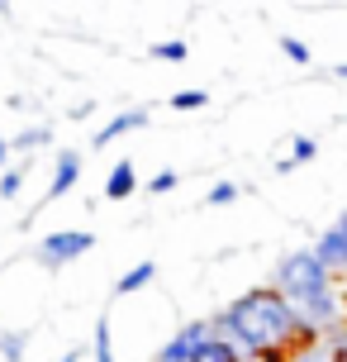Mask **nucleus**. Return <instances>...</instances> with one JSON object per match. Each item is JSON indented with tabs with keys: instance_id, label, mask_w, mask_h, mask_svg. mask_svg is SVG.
Listing matches in <instances>:
<instances>
[{
	"instance_id": "17",
	"label": "nucleus",
	"mask_w": 347,
	"mask_h": 362,
	"mask_svg": "<svg viewBox=\"0 0 347 362\" xmlns=\"http://www.w3.org/2000/svg\"><path fill=\"white\" fill-rule=\"evenodd\" d=\"M152 57H157V62H185V57H190V43H185V38H171V43H152Z\"/></svg>"
},
{
	"instance_id": "8",
	"label": "nucleus",
	"mask_w": 347,
	"mask_h": 362,
	"mask_svg": "<svg viewBox=\"0 0 347 362\" xmlns=\"http://www.w3.org/2000/svg\"><path fill=\"white\" fill-rule=\"evenodd\" d=\"M143 124H147V110H119L100 134H91V148H110L114 139H124V134H133V129H143Z\"/></svg>"
},
{
	"instance_id": "18",
	"label": "nucleus",
	"mask_w": 347,
	"mask_h": 362,
	"mask_svg": "<svg viewBox=\"0 0 347 362\" xmlns=\"http://www.w3.org/2000/svg\"><path fill=\"white\" fill-rule=\"evenodd\" d=\"M205 105H209V90H176V95H171V110H181V115L205 110Z\"/></svg>"
},
{
	"instance_id": "7",
	"label": "nucleus",
	"mask_w": 347,
	"mask_h": 362,
	"mask_svg": "<svg viewBox=\"0 0 347 362\" xmlns=\"http://www.w3.org/2000/svg\"><path fill=\"white\" fill-rule=\"evenodd\" d=\"M76 181H81V153H76V148H62V153H57V167H53V181H48V196H43V200H62Z\"/></svg>"
},
{
	"instance_id": "12",
	"label": "nucleus",
	"mask_w": 347,
	"mask_h": 362,
	"mask_svg": "<svg viewBox=\"0 0 347 362\" xmlns=\"http://www.w3.org/2000/svg\"><path fill=\"white\" fill-rule=\"evenodd\" d=\"M190 362H243V358H238L233 348H229V344L219 339V334L209 329V339H205V344L195 348V358H190Z\"/></svg>"
},
{
	"instance_id": "20",
	"label": "nucleus",
	"mask_w": 347,
	"mask_h": 362,
	"mask_svg": "<svg viewBox=\"0 0 347 362\" xmlns=\"http://www.w3.org/2000/svg\"><path fill=\"white\" fill-rule=\"evenodd\" d=\"M314 153H319V144H314V139H305V134H300V139H295V144H291V153H286V158H291V163L300 167V163H310Z\"/></svg>"
},
{
	"instance_id": "3",
	"label": "nucleus",
	"mask_w": 347,
	"mask_h": 362,
	"mask_svg": "<svg viewBox=\"0 0 347 362\" xmlns=\"http://www.w3.org/2000/svg\"><path fill=\"white\" fill-rule=\"evenodd\" d=\"M91 248H95V238L86 234V229H57V234L38 238L34 262H38V267H48V272H62V267H72L76 257H86Z\"/></svg>"
},
{
	"instance_id": "19",
	"label": "nucleus",
	"mask_w": 347,
	"mask_h": 362,
	"mask_svg": "<svg viewBox=\"0 0 347 362\" xmlns=\"http://www.w3.org/2000/svg\"><path fill=\"white\" fill-rule=\"evenodd\" d=\"M238 196H243V186H238V181H214V186H209V196H205V205H233Z\"/></svg>"
},
{
	"instance_id": "6",
	"label": "nucleus",
	"mask_w": 347,
	"mask_h": 362,
	"mask_svg": "<svg viewBox=\"0 0 347 362\" xmlns=\"http://www.w3.org/2000/svg\"><path fill=\"white\" fill-rule=\"evenodd\" d=\"M281 362H338V353H333L329 334H300V339L281 353Z\"/></svg>"
},
{
	"instance_id": "5",
	"label": "nucleus",
	"mask_w": 347,
	"mask_h": 362,
	"mask_svg": "<svg viewBox=\"0 0 347 362\" xmlns=\"http://www.w3.org/2000/svg\"><path fill=\"white\" fill-rule=\"evenodd\" d=\"M314 257H319V267L329 272V276H338V272H347V229H324V238L310 248Z\"/></svg>"
},
{
	"instance_id": "13",
	"label": "nucleus",
	"mask_w": 347,
	"mask_h": 362,
	"mask_svg": "<svg viewBox=\"0 0 347 362\" xmlns=\"http://www.w3.org/2000/svg\"><path fill=\"white\" fill-rule=\"evenodd\" d=\"M91 353H95V362H119V358H114V334H110V315H100V320H95V339H91Z\"/></svg>"
},
{
	"instance_id": "11",
	"label": "nucleus",
	"mask_w": 347,
	"mask_h": 362,
	"mask_svg": "<svg viewBox=\"0 0 347 362\" xmlns=\"http://www.w3.org/2000/svg\"><path fill=\"white\" fill-rule=\"evenodd\" d=\"M48 144H53V129H48V124H34V129H24V134H15V139H10V153L29 158V153H43Z\"/></svg>"
},
{
	"instance_id": "9",
	"label": "nucleus",
	"mask_w": 347,
	"mask_h": 362,
	"mask_svg": "<svg viewBox=\"0 0 347 362\" xmlns=\"http://www.w3.org/2000/svg\"><path fill=\"white\" fill-rule=\"evenodd\" d=\"M138 191V172H133V163H114L110 177H105V200H128Z\"/></svg>"
},
{
	"instance_id": "22",
	"label": "nucleus",
	"mask_w": 347,
	"mask_h": 362,
	"mask_svg": "<svg viewBox=\"0 0 347 362\" xmlns=\"http://www.w3.org/2000/svg\"><path fill=\"white\" fill-rule=\"evenodd\" d=\"M329 339H333V353H338V362H347V325H343V329H333Z\"/></svg>"
},
{
	"instance_id": "2",
	"label": "nucleus",
	"mask_w": 347,
	"mask_h": 362,
	"mask_svg": "<svg viewBox=\"0 0 347 362\" xmlns=\"http://www.w3.org/2000/svg\"><path fill=\"white\" fill-rule=\"evenodd\" d=\"M333 286V276L319 267V257L310 248H295L276 262V291L286 296V300H300V296H314V291Z\"/></svg>"
},
{
	"instance_id": "26",
	"label": "nucleus",
	"mask_w": 347,
	"mask_h": 362,
	"mask_svg": "<svg viewBox=\"0 0 347 362\" xmlns=\"http://www.w3.org/2000/svg\"><path fill=\"white\" fill-rule=\"evenodd\" d=\"M338 229H347V210H343V219H338Z\"/></svg>"
},
{
	"instance_id": "4",
	"label": "nucleus",
	"mask_w": 347,
	"mask_h": 362,
	"mask_svg": "<svg viewBox=\"0 0 347 362\" xmlns=\"http://www.w3.org/2000/svg\"><path fill=\"white\" fill-rule=\"evenodd\" d=\"M209 329H214L209 320H190V325H181L162 348H157V358H152V362H190V358H195V348L209 339Z\"/></svg>"
},
{
	"instance_id": "21",
	"label": "nucleus",
	"mask_w": 347,
	"mask_h": 362,
	"mask_svg": "<svg viewBox=\"0 0 347 362\" xmlns=\"http://www.w3.org/2000/svg\"><path fill=\"white\" fill-rule=\"evenodd\" d=\"M176 186H181V177H176L171 167H166V172H157V177L147 181V191H152V196H166V191H176Z\"/></svg>"
},
{
	"instance_id": "23",
	"label": "nucleus",
	"mask_w": 347,
	"mask_h": 362,
	"mask_svg": "<svg viewBox=\"0 0 347 362\" xmlns=\"http://www.w3.org/2000/svg\"><path fill=\"white\" fill-rule=\"evenodd\" d=\"M10 158H15V153H10V139H0V172L10 167Z\"/></svg>"
},
{
	"instance_id": "16",
	"label": "nucleus",
	"mask_w": 347,
	"mask_h": 362,
	"mask_svg": "<svg viewBox=\"0 0 347 362\" xmlns=\"http://www.w3.org/2000/svg\"><path fill=\"white\" fill-rule=\"evenodd\" d=\"M281 53H286V62H295V67H310V62H314V57H310V43H305V38H295V34L281 38Z\"/></svg>"
},
{
	"instance_id": "14",
	"label": "nucleus",
	"mask_w": 347,
	"mask_h": 362,
	"mask_svg": "<svg viewBox=\"0 0 347 362\" xmlns=\"http://www.w3.org/2000/svg\"><path fill=\"white\" fill-rule=\"evenodd\" d=\"M24 181H29V163H15L0 172V200H15L24 191Z\"/></svg>"
},
{
	"instance_id": "25",
	"label": "nucleus",
	"mask_w": 347,
	"mask_h": 362,
	"mask_svg": "<svg viewBox=\"0 0 347 362\" xmlns=\"http://www.w3.org/2000/svg\"><path fill=\"white\" fill-rule=\"evenodd\" d=\"M333 76H343V81H347V62H343V67H333Z\"/></svg>"
},
{
	"instance_id": "1",
	"label": "nucleus",
	"mask_w": 347,
	"mask_h": 362,
	"mask_svg": "<svg viewBox=\"0 0 347 362\" xmlns=\"http://www.w3.org/2000/svg\"><path fill=\"white\" fill-rule=\"evenodd\" d=\"M209 325L238 358H257V362H281V353L300 339V325H295L291 305L276 286H257L248 296L229 300Z\"/></svg>"
},
{
	"instance_id": "10",
	"label": "nucleus",
	"mask_w": 347,
	"mask_h": 362,
	"mask_svg": "<svg viewBox=\"0 0 347 362\" xmlns=\"http://www.w3.org/2000/svg\"><path fill=\"white\" fill-rule=\"evenodd\" d=\"M152 276H157V262H138V267H128L124 276H119V281H114V300H124V296H133V291H143L147 281H152Z\"/></svg>"
},
{
	"instance_id": "24",
	"label": "nucleus",
	"mask_w": 347,
	"mask_h": 362,
	"mask_svg": "<svg viewBox=\"0 0 347 362\" xmlns=\"http://www.w3.org/2000/svg\"><path fill=\"white\" fill-rule=\"evenodd\" d=\"M62 362H81V348H72V353H67V358H62Z\"/></svg>"
},
{
	"instance_id": "15",
	"label": "nucleus",
	"mask_w": 347,
	"mask_h": 362,
	"mask_svg": "<svg viewBox=\"0 0 347 362\" xmlns=\"http://www.w3.org/2000/svg\"><path fill=\"white\" fill-rule=\"evenodd\" d=\"M24 348H29V334L19 329V334H5L0 329V358L5 362H24Z\"/></svg>"
}]
</instances>
